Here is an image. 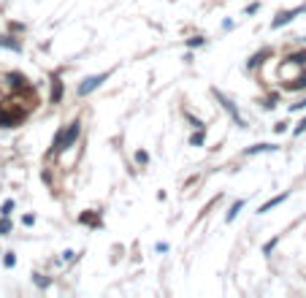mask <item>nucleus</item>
<instances>
[{
	"mask_svg": "<svg viewBox=\"0 0 306 298\" xmlns=\"http://www.w3.org/2000/svg\"><path fill=\"white\" fill-rule=\"evenodd\" d=\"M79 133H82V125H79V122H71V125H68V130H60L57 138H54V152H63V149L73 146V141L79 138Z\"/></svg>",
	"mask_w": 306,
	"mask_h": 298,
	"instance_id": "f257e3e1",
	"label": "nucleus"
},
{
	"mask_svg": "<svg viewBox=\"0 0 306 298\" xmlns=\"http://www.w3.org/2000/svg\"><path fill=\"white\" fill-rule=\"evenodd\" d=\"M214 95H217V100H219V103H222V109H225V111H228L230 117H233V122H236V125H239V128H244V119H241V117H239V111H236V109H233V103H230V100H228V98H225V95H222V92H217V90H214Z\"/></svg>",
	"mask_w": 306,
	"mask_h": 298,
	"instance_id": "f03ea898",
	"label": "nucleus"
},
{
	"mask_svg": "<svg viewBox=\"0 0 306 298\" xmlns=\"http://www.w3.org/2000/svg\"><path fill=\"white\" fill-rule=\"evenodd\" d=\"M106 79H109V73H98V76L87 79V82H84L82 87H79V95H89V92H92L95 87H100V84L106 82Z\"/></svg>",
	"mask_w": 306,
	"mask_h": 298,
	"instance_id": "7ed1b4c3",
	"label": "nucleus"
},
{
	"mask_svg": "<svg viewBox=\"0 0 306 298\" xmlns=\"http://www.w3.org/2000/svg\"><path fill=\"white\" fill-rule=\"evenodd\" d=\"M301 11H304V8H295V11H284V14H279V17L274 19V24H271V27H282V24H287L290 19H293L295 14H301Z\"/></svg>",
	"mask_w": 306,
	"mask_h": 298,
	"instance_id": "20e7f679",
	"label": "nucleus"
},
{
	"mask_svg": "<svg viewBox=\"0 0 306 298\" xmlns=\"http://www.w3.org/2000/svg\"><path fill=\"white\" fill-rule=\"evenodd\" d=\"M282 201H287V193H282V195H274V198H271V201H265V204L263 206H260V214H263V211H268V209H274V206H279V204H282Z\"/></svg>",
	"mask_w": 306,
	"mask_h": 298,
	"instance_id": "39448f33",
	"label": "nucleus"
},
{
	"mask_svg": "<svg viewBox=\"0 0 306 298\" xmlns=\"http://www.w3.org/2000/svg\"><path fill=\"white\" fill-rule=\"evenodd\" d=\"M271 149H277L274 144H260V146H249L247 155H255V152H271Z\"/></svg>",
	"mask_w": 306,
	"mask_h": 298,
	"instance_id": "423d86ee",
	"label": "nucleus"
},
{
	"mask_svg": "<svg viewBox=\"0 0 306 298\" xmlns=\"http://www.w3.org/2000/svg\"><path fill=\"white\" fill-rule=\"evenodd\" d=\"M304 87H306V73L298 76V79H293V82L287 84V90H304Z\"/></svg>",
	"mask_w": 306,
	"mask_h": 298,
	"instance_id": "0eeeda50",
	"label": "nucleus"
},
{
	"mask_svg": "<svg viewBox=\"0 0 306 298\" xmlns=\"http://www.w3.org/2000/svg\"><path fill=\"white\" fill-rule=\"evenodd\" d=\"M241 209H244V201H239V204H233V206H230V211H228V222L236 217V211H241Z\"/></svg>",
	"mask_w": 306,
	"mask_h": 298,
	"instance_id": "6e6552de",
	"label": "nucleus"
},
{
	"mask_svg": "<svg viewBox=\"0 0 306 298\" xmlns=\"http://www.w3.org/2000/svg\"><path fill=\"white\" fill-rule=\"evenodd\" d=\"M60 92H63V87H60V82L54 79V92H52V103H57L60 100Z\"/></svg>",
	"mask_w": 306,
	"mask_h": 298,
	"instance_id": "1a4fd4ad",
	"label": "nucleus"
},
{
	"mask_svg": "<svg viewBox=\"0 0 306 298\" xmlns=\"http://www.w3.org/2000/svg\"><path fill=\"white\" fill-rule=\"evenodd\" d=\"M290 63H306V52H295L293 57H290Z\"/></svg>",
	"mask_w": 306,
	"mask_h": 298,
	"instance_id": "9d476101",
	"label": "nucleus"
},
{
	"mask_svg": "<svg viewBox=\"0 0 306 298\" xmlns=\"http://www.w3.org/2000/svg\"><path fill=\"white\" fill-rule=\"evenodd\" d=\"M0 44H3V46H11V49H17V52H19V49H22V46H19L17 41H8V38H0Z\"/></svg>",
	"mask_w": 306,
	"mask_h": 298,
	"instance_id": "9b49d317",
	"label": "nucleus"
},
{
	"mask_svg": "<svg viewBox=\"0 0 306 298\" xmlns=\"http://www.w3.org/2000/svg\"><path fill=\"white\" fill-rule=\"evenodd\" d=\"M193 144H195V146H200V144H203V130H198V133H193Z\"/></svg>",
	"mask_w": 306,
	"mask_h": 298,
	"instance_id": "f8f14e48",
	"label": "nucleus"
},
{
	"mask_svg": "<svg viewBox=\"0 0 306 298\" xmlns=\"http://www.w3.org/2000/svg\"><path fill=\"white\" fill-rule=\"evenodd\" d=\"M135 160H138V163L144 165V163H147V152H138V155H135Z\"/></svg>",
	"mask_w": 306,
	"mask_h": 298,
	"instance_id": "ddd939ff",
	"label": "nucleus"
},
{
	"mask_svg": "<svg viewBox=\"0 0 306 298\" xmlns=\"http://www.w3.org/2000/svg\"><path fill=\"white\" fill-rule=\"evenodd\" d=\"M304 106H306V100H304V103H295V106H293V111H298V109H304Z\"/></svg>",
	"mask_w": 306,
	"mask_h": 298,
	"instance_id": "4468645a",
	"label": "nucleus"
}]
</instances>
